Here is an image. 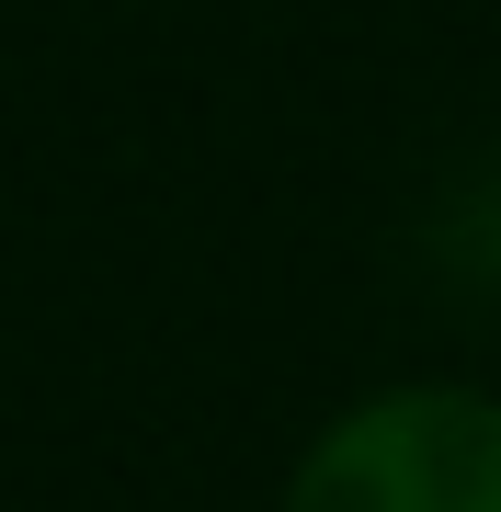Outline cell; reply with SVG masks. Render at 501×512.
Returning a JSON list of instances; mask_svg holds the SVG:
<instances>
[{"label":"cell","mask_w":501,"mask_h":512,"mask_svg":"<svg viewBox=\"0 0 501 512\" xmlns=\"http://www.w3.org/2000/svg\"><path fill=\"white\" fill-rule=\"evenodd\" d=\"M285 512H501V399L388 387L297 456Z\"/></svg>","instance_id":"obj_1"}]
</instances>
